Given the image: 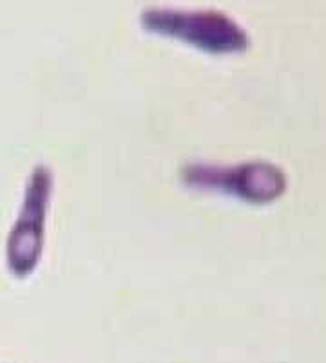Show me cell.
<instances>
[{
	"mask_svg": "<svg viewBox=\"0 0 326 363\" xmlns=\"http://www.w3.org/2000/svg\"><path fill=\"white\" fill-rule=\"evenodd\" d=\"M145 28L160 35L194 45L210 55H232L249 48V36L232 21L219 15L187 13H149Z\"/></svg>",
	"mask_w": 326,
	"mask_h": 363,
	"instance_id": "obj_3",
	"label": "cell"
},
{
	"mask_svg": "<svg viewBox=\"0 0 326 363\" xmlns=\"http://www.w3.org/2000/svg\"><path fill=\"white\" fill-rule=\"evenodd\" d=\"M53 186L51 168L45 164L33 168L26 183L21 212L6 244V262L16 279H28L42 259Z\"/></svg>",
	"mask_w": 326,
	"mask_h": 363,
	"instance_id": "obj_2",
	"label": "cell"
},
{
	"mask_svg": "<svg viewBox=\"0 0 326 363\" xmlns=\"http://www.w3.org/2000/svg\"><path fill=\"white\" fill-rule=\"evenodd\" d=\"M183 184L203 192H219L245 203L268 204L286 192V176L279 167L266 161L241 164H187L181 170Z\"/></svg>",
	"mask_w": 326,
	"mask_h": 363,
	"instance_id": "obj_1",
	"label": "cell"
}]
</instances>
